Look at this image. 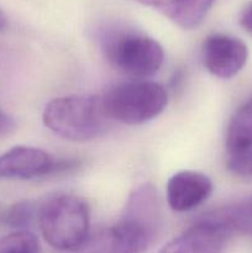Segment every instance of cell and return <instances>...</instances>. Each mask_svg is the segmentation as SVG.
I'll list each match as a JSON object with an SVG mask.
<instances>
[{
  "mask_svg": "<svg viewBox=\"0 0 252 253\" xmlns=\"http://www.w3.org/2000/svg\"><path fill=\"white\" fill-rule=\"evenodd\" d=\"M37 224L49 246L58 252L71 251L90 232V207L78 195L57 193L39 204Z\"/></svg>",
  "mask_w": 252,
  "mask_h": 253,
  "instance_id": "cell-1",
  "label": "cell"
},
{
  "mask_svg": "<svg viewBox=\"0 0 252 253\" xmlns=\"http://www.w3.org/2000/svg\"><path fill=\"white\" fill-rule=\"evenodd\" d=\"M42 120L54 135L74 142H86L103 135L110 119L101 98L68 95L56 98L44 106Z\"/></svg>",
  "mask_w": 252,
  "mask_h": 253,
  "instance_id": "cell-2",
  "label": "cell"
},
{
  "mask_svg": "<svg viewBox=\"0 0 252 253\" xmlns=\"http://www.w3.org/2000/svg\"><path fill=\"white\" fill-rule=\"evenodd\" d=\"M101 101L110 120L141 125L162 114L167 106L168 94L156 82L132 79L111 86Z\"/></svg>",
  "mask_w": 252,
  "mask_h": 253,
  "instance_id": "cell-3",
  "label": "cell"
},
{
  "mask_svg": "<svg viewBox=\"0 0 252 253\" xmlns=\"http://www.w3.org/2000/svg\"><path fill=\"white\" fill-rule=\"evenodd\" d=\"M109 63L133 79H143L160 71L165 59L162 46L152 37L135 31L110 35L104 41Z\"/></svg>",
  "mask_w": 252,
  "mask_h": 253,
  "instance_id": "cell-4",
  "label": "cell"
},
{
  "mask_svg": "<svg viewBox=\"0 0 252 253\" xmlns=\"http://www.w3.org/2000/svg\"><path fill=\"white\" fill-rule=\"evenodd\" d=\"M153 237L145 226L121 217L111 226L89 232L74 250L58 253H143Z\"/></svg>",
  "mask_w": 252,
  "mask_h": 253,
  "instance_id": "cell-5",
  "label": "cell"
},
{
  "mask_svg": "<svg viewBox=\"0 0 252 253\" xmlns=\"http://www.w3.org/2000/svg\"><path fill=\"white\" fill-rule=\"evenodd\" d=\"M74 167L73 161L54 158L46 151L30 146H15L0 155V178L5 179H36Z\"/></svg>",
  "mask_w": 252,
  "mask_h": 253,
  "instance_id": "cell-6",
  "label": "cell"
},
{
  "mask_svg": "<svg viewBox=\"0 0 252 253\" xmlns=\"http://www.w3.org/2000/svg\"><path fill=\"white\" fill-rule=\"evenodd\" d=\"M247 47L240 39L225 34L209 35L203 42L202 58L209 73L229 79L236 76L247 62Z\"/></svg>",
  "mask_w": 252,
  "mask_h": 253,
  "instance_id": "cell-7",
  "label": "cell"
},
{
  "mask_svg": "<svg viewBox=\"0 0 252 253\" xmlns=\"http://www.w3.org/2000/svg\"><path fill=\"white\" fill-rule=\"evenodd\" d=\"M231 235L222 224L203 217L170 240L158 253H221Z\"/></svg>",
  "mask_w": 252,
  "mask_h": 253,
  "instance_id": "cell-8",
  "label": "cell"
},
{
  "mask_svg": "<svg viewBox=\"0 0 252 253\" xmlns=\"http://www.w3.org/2000/svg\"><path fill=\"white\" fill-rule=\"evenodd\" d=\"M214 190L211 179L197 170H182L168 179L166 197L170 209L189 211L205 202Z\"/></svg>",
  "mask_w": 252,
  "mask_h": 253,
  "instance_id": "cell-9",
  "label": "cell"
},
{
  "mask_svg": "<svg viewBox=\"0 0 252 253\" xmlns=\"http://www.w3.org/2000/svg\"><path fill=\"white\" fill-rule=\"evenodd\" d=\"M156 10L177 26L192 30L199 26L216 0H135Z\"/></svg>",
  "mask_w": 252,
  "mask_h": 253,
  "instance_id": "cell-10",
  "label": "cell"
},
{
  "mask_svg": "<svg viewBox=\"0 0 252 253\" xmlns=\"http://www.w3.org/2000/svg\"><path fill=\"white\" fill-rule=\"evenodd\" d=\"M123 219L137 222L156 234L161 220V203L157 190L152 184L146 183L131 193Z\"/></svg>",
  "mask_w": 252,
  "mask_h": 253,
  "instance_id": "cell-11",
  "label": "cell"
},
{
  "mask_svg": "<svg viewBox=\"0 0 252 253\" xmlns=\"http://www.w3.org/2000/svg\"><path fill=\"white\" fill-rule=\"evenodd\" d=\"M250 148H252V95L236 109L226 131L229 155Z\"/></svg>",
  "mask_w": 252,
  "mask_h": 253,
  "instance_id": "cell-12",
  "label": "cell"
},
{
  "mask_svg": "<svg viewBox=\"0 0 252 253\" xmlns=\"http://www.w3.org/2000/svg\"><path fill=\"white\" fill-rule=\"evenodd\" d=\"M205 217L222 224L231 234L252 236V198L224 205Z\"/></svg>",
  "mask_w": 252,
  "mask_h": 253,
  "instance_id": "cell-13",
  "label": "cell"
},
{
  "mask_svg": "<svg viewBox=\"0 0 252 253\" xmlns=\"http://www.w3.org/2000/svg\"><path fill=\"white\" fill-rule=\"evenodd\" d=\"M39 204L34 200H20L12 204L4 215V222L16 231H24L34 221H37Z\"/></svg>",
  "mask_w": 252,
  "mask_h": 253,
  "instance_id": "cell-14",
  "label": "cell"
},
{
  "mask_svg": "<svg viewBox=\"0 0 252 253\" xmlns=\"http://www.w3.org/2000/svg\"><path fill=\"white\" fill-rule=\"evenodd\" d=\"M0 253H41L39 240L32 232L14 231L0 239Z\"/></svg>",
  "mask_w": 252,
  "mask_h": 253,
  "instance_id": "cell-15",
  "label": "cell"
},
{
  "mask_svg": "<svg viewBox=\"0 0 252 253\" xmlns=\"http://www.w3.org/2000/svg\"><path fill=\"white\" fill-rule=\"evenodd\" d=\"M226 168L230 173L237 177L252 178V148L230 153L226 160Z\"/></svg>",
  "mask_w": 252,
  "mask_h": 253,
  "instance_id": "cell-16",
  "label": "cell"
},
{
  "mask_svg": "<svg viewBox=\"0 0 252 253\" xmlns=\"http://www.w3.org/2000/svg\"><path fill=\"white\" fill-rule=\"evenodd\" d=\"M15 128H16V124L12 116L0 109V138L9 136L10 133L14 132Z\"/></svg>",
  "mask_w": 252,
  "mask_h": 253,
  "instance_id": "cell-17",
  "label": "cell"
},
{
  "mask_svg": "<svg viewBox=\"0 0 252 253\" xmlns=\"http://www.w3.org/2000/svg\"><path fill=\"white\" fill-rule=\"evenodd\" d=\"M240 24H241V26L244 27L249 34L252 35V2L247 5L244 9V11L241 12Z\"/></svg>",
  "mask_w": 252,
  "mask_h": 253,
  "instance_id": "cell-18",
  "label": "cell"
},
{
  "mask_svg": "<svg viewBox=\"0 0 252 253\" xmlns=\"http://www.w3.org/2000/svg\"><path fill=\"white\" fill-rule=\"evenodd\" d=\"M6 25H7L6 15H5L4 11L0 9V31H2V30L5 29V27H6Z\"/></svg>",
  "mask_w": 252,
  "mask_h": 253,
  "instance_id": "cell-19",
  "label": "cell"
}]
</instances>
